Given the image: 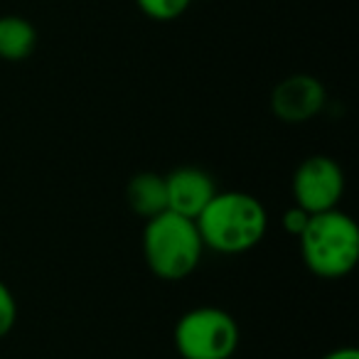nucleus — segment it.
I'll list each match as a JSON object with an SVG mask.
<instances>
[{"label": "nucleus", "instance_id": "3", "mask_svg": "<svg viewBox=\"0 0 359 359\" xmlns=\"http://www.w3.org/2000/svg\"><path fill=\"white\" fill-rule=\"evenodd\" d=\"M298 239L305 266L320 278H342L359 261V226L339 210L310 215Z\"/></svg>", "mask_w": 359, "mask_h": 359}, {"label": "nucleus", "instance_id": "7", "mask_svg": "<svg viewBox=\"0 0 359 359\" xmlns=\"http://www.w3.org/2000/svg\"><path fill=\"white\" fill-rule=\"evenodd\" d=\"M165 192H168V210L182 215L187 219H197L200 212L210 205L217 195L215 180L202 168H177L165 177Z\"/></svg>", "mask_w": 359, "mask_h": 359}, {"label": "nucleus", "instance_id": "1", "mask_svg": "<svg viewBox=\"0 0 359 359\" xmlns=\"http://www.w3.org/2000/svg\"><path fill=\"white\" fill-rule=\"evenodd\" d=\"M205 249L217 254H246L264 241L269 231V212L246 192H217L195 219Z\"/></svg>", "mask_w": 359, "mask_h": 359}, {"label": "nucleus", "instance_id": "4", "mask_svg": "<svg viewBox=\"0 0 359 359\" xmlns=\"http://www.w3.org/2000/svg\"><path fill=\"white\" fill-rule=\"evenodd\" d=\"M175 349L182 359H231L239 349V325L226 310L202 305L175 325Z\"/></svg>", "mask_w": 359, "mask_h": 359}, {"label": "nucleus", "instance_id": "9", "mask_svg": "<svg viewBox=\"0 0 359 359\" xmlns=\"http://www.w3.org/2000/svg\"><path fill=\"white\" fill-rule=\"evenodd\" d=\"M37 32L30 20L20 15L0 18V60L22 62L35 52Z\"/></svg>", "mask_w": 359, "mask_h": 359}, {"label": "nucleus", "instance_id": "6", "mask_svg": "<svg viewBox=\"0 0 359 359\" xmlns=\"http://www.w3.org/2000/svg\"><path fill=\"white\" fill-rule=\"evenodd\" d=\"M327 94L323 81L310 74H293L278 81L271 94V111L285 123H303L323 111Z\"/></svg>", "mask_w": 359, "mask_h": 359}, {"label": "nucleus", "instance_id": "13", "mask_svg": "<svg viewBox=\"0 0 359 359\" xmlns=\"http://www.w3.org/2000/svg\"><path fill=\"white\" fill-rule=\"evenodd\" d=\"M323 359H359V352L354 347H337L325 354Z\"/></svg>", "mask_w": 359, "mask_h": 359}, {"label": "nucleus", "instance_id": "11", "mask_svg": "<svg viewBox=\"0 0 359 359\" xmlns=\"http://www.w3.org/2000/svg\"><path fill=\"white\" fill-rule=\"evenodd\" d=\"M15 320H18L15 298H13L11 288L0 280V339L6 337V334H11V330L15 327Z\"/></svg>", "mask_w": 359, "mask_h": 359}, {"label": "nucleus", "instance_id": "10", "mask_svg": "<svg viewBox=\"0 0 359 359\" xmlns=\"http://www.w3.org/2000/svg\"><path fill=\"white\" fill-rule=\"evenodd\" d=\"M138 8L150 18V20H177L182 13L190 8L192 0H135Z\"/></svg>", "mask_w": 359, "mask_h": 359}, {"label": "nucleus", "instance_id": "5", "mask_svg": "<svg viewBox=\"0 0 359 359\" xmlns=\"http://www.w3.org/2000/svg\"><path fill=\"white\" fill-rule=\"evenodd\" d=\"M344 195V172L327 155L303 160L293 175V202L310 215L337 210Z\"/></svg>", "mask_w": 359, "mask_h": 359}, {"label": "nucleus", "instance_id": "12", "mask_svg": "<svg viewBox=\"0 0 359 359\" xmlns=\"http://www.w3.org/2000/svg\"><path fill=\"white\" fill-rule=\"evenodd\" d=\"M308 222H310V212H305L303 207H298V205H293L290 210H285V215H283L285 231L293 234V236L303 234V229L308 226Z\"/></svg>", "mask_w": 359, "mask_h": 359}, {"label": "nucleus", "instance_id": "2", "mask_svg": "<svg viewBox=\"0 0 359 359\" xmlns=\"http://www.w3.org/2000/svg\"><path fill=\"white\" fill-rule=\"evenodd\" d=\"M200 229L195 219L165 210L143 229V256L148 269L163 280H182L202 261Z\"/></svg>", "mask_w": 359, "mask_h": 359}, {"label": "nucleus", "instance_id": "8", "mask_svg": "<svg viewBox=\"0 0 359 359\" xmlns=\"http://www.w3.org/2000/svg\"><path fill=\"white\" fill-rule=\"evenodd\" d=\"M128 207L145 222L158 217L168 210V192H165V177L158 172H138L130 177L126 187Z\"/></svg>", "mask_w": 359, "mask_h": 359}]
</instances>
